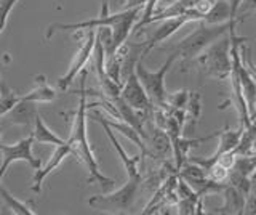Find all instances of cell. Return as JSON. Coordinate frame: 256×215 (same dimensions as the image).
Here are the masks:
<instances>
[{
    "label": "cell",
    "mask_w": 256,
    "mask_h": 215,
    "mask_svg": "<svg viewBox=\"0 0 256 215\" xmlns=\"http://www.w3.org/2000/svg\"><path fill=\"white\" fill-rule=\"evenodd\" d=\"M85 77L86 73L82 71V79H80V100H78V108L74 113V119H72V127L70 133L66 143L70 146L72 154H74L78 162H82L84 167L88 172V183H100L102 189L112 186L116 183L114 178L106 177L100 170V164L96 161V156L93 153V148L88 141L86 135V111H88V103H86V90H85Z\"/></svg>",
    "instance_id": "obj_1"
},
{
    "label": "cell",
    "mask_w": 256,
    "mask_h": 215,
    "mask_svg": "<svg viewBox=\"0 0 256 215\" xmlns=\"http://www.w3.org/2000/svg\"><path fill=\"white\" fill-rule=\"evenodd\" d=\"M245 17H248V15H245ZM245 17L234 18L228 23H222V25H206V23L202 21L197 29H194L186 37H182L176 45L166 47L165 50L176 55V58H181L182 66H186V63L189 65L192 60H196L208 45H212L216 41V39H220L224 34L236 33L237 25L242 23Z\"/></svg>",
    "instance_id": "obj_2"
},
{
    "label": "cell",
    "mask_w": 256,
    "mask_h": 215,
    "mask_svg": "<svg viewBox=\"0 0 256 215\" xmlns=\"http://www.w3.org/2000/svg\"><path fill=\"white\" fill-rule=\"evenodd\" d=\"M198 66L205 71L206 76L226 81L232 71V37L224 34L208 45L206 49L196 58Z\"/></svg>",
    "instance_id": "obj_3"
},
{
    "label": "cell",
    "mask_w": 256,
    "mask_h": 215,
    "mask_svg": "<svg viewBox=\"0 0 256 215\" xmlns=\"http://www.w3.org/2000/svg\"><path fill=\"white\" fill-rule=\"evenodd\" d=\"M141 181H142V177L128 178L124 186L112 191V193L101 194V196H92L88 199V205L94 210L108 212V213L130 212V209L136 202V199H138Z\"/></svg>",
    "instance_id": "obj_4"
},
{
    "label": "cell",
    "mask_w": 256,
    "mask_h": 215,
    "mask_svg": "<svg viewBox=\"0 0 256 215\" xmlns=\"http://www.w3.org/2000/svg\"><path fill=\"white\" fill-rule=\"evenodd\" d=\"M176 60V55L170 53L165 63L160 66L157 71H149L146 66L142 65V60H140L134 66V73L141 81L144 90H146L148 97L150 98L152 105L158 108L166 106V87H165V77L168 74V71L173 66V63Z\"/></svg>",
    "instance_id": "obj_5"
},
{
    "label": "cell",
    "mask_w": 256,
    "mask_h": 215,
    "mask_svg": "<svg viewBox=\"0 0 256 215\" xmlns=\"http://www.w3.org/2000/svg\"><path fill=\"white\" fill-rule=\"evenodd\" d=\"M34 137L32 133L29 137L20 140L14 145H5V143H0V154H2V164H0V185H2V180L5 177L6 170L10 169V165L14 162H28L32 169H38L42 165V161L38 157L34 156Z\"/></svg>",
    "instance_id": "obj_6"
},
{
    "label": "cell",
    "mask_w": 256,
    "mask_h": 215,
    "mask_svg": "<svg viewBox=\"0 0 256 215\" xmlns=\"http://www.w3.org/2000/svg\"><path fill=\"white\" fill-rule=\"evenodd\" d=\"M94 44H96V29H88L84 44L80 45V49L74 55V60L70 61V66L68 68L66 74L61 76L58 79V87L60 90H68V87L76 81L77 76L85 71L86 63L92 60L93 57V50H94Z\"/></svg>",
    "instance_id": "obj_7"
},
{
    "label": "cell",
    "mask_w": 256,
    "mask_h": 215,
    "mask_svg": "<svg viewBox=\"0 0 256 215\" xmlns=\"http://www.w3.org/2000/svg\"><path fill=\"white\" fill-rule=\"evenodd\" d=\"M144 143H146V156L154 159H166L172 154L173 146L168 133L157 127L149 117L144 121Z\"/></svg>",
    "instance_id": "obj_8"
},
{
    "label": "cell",
    "mask_w": 256,
    "mask_h": 215,
    "mask_svg": "<svg viewBox=\"0 0 256 215\" xmlns=\"http://www.w3.org/2000/svg\"><path fill=\"white\" fill-rule=\"evenodd\" d=\"M120 97H122L128 105L136 111H142V113H150L154 105H152L150 98L148 97L146 90L141 84V81L136 76V73L128 74L122 82V90H120Z\"/></svg>",
    "instance_id": "obj_9"
},
{
    "label": "cell",
    "mask_w": 256,
    "mask_h": 215,
    "mask_svg": "<svg viewBox=\"0 0 256 215\" xmlns=\"http://www.w3.org/2000/svg\"><path fill=\"white\" fill-rule=\"evenodd\" d=\"M190 21H196V18L192 17V15H182V17L162 20L160 25L157 26V29H154V33L148 37V41H144V53L148 55L152 49H156L157 45L168 41L176 31H180L184 25H188Z\"/></svg>",
    "instance_id": "obj_10"
},
{
    "label": "cell",
    "mask_w": 256,
    "mask_h": 215,
    "mask_svg": "<svg viewBox=\"0 0 256 215\" xmlns=\"http://www.w3.org/2000/svg\"><path fill=\"white\" fill-rule=\"evenodd\" d=\"M69 154H72V151H70V146L68 145V143H64V145H60V146H54V153L50 156L48 162L44 167L40 165L38 169H36L34 177H32L30 189L34 191V193H42V185H44L45 178L58 169V167L62 164L64 159H66Z\"/></svg>",
    "instance_id": "obj_11"
},
{
    "label": "cell",
    "mask_w": 256,
    "mask_h": 215,
    "mask_svg": "<svg viewBox=\"0 0 256 215\" xmlns=\"http://www.w3.org/2000/svg\"><path fill=\"white\" fill-rule=\"evenodd\" d=\"M96 122H100L102 125V129H104V132H106L109 141L112 143V146H114L116 153L118 154L120 159H122L124 167H125V170H126V177L128 178H138V177H141V172H140V167H138V164L141 161V154L140 156H128V153L122 148L120 141L117 140L114 130H112L104 121H96Z\"/></svg>",
    "instance_id": "obj_12"
},
{
    "label": "cell",
    "mask_w": 256,
    "mask_h": 215,
    "mask_svg": "<svg viewBox=\"0 0 256 215\" xmlns=\"http://www.w3.org/2000/svg\"><path fill=\"white\" fill-rule=\"evenodd\" d=\"M224 204L221 207H216L213 210L214 213H228V215H237L245 212L246 204V194H244L238 188H236L230 183H226V186L222 189Z\"/></svg>",
    "instance_id": "obj_13"
},
{
    "label": "cell",
    "mask_w": 256,
    "mask_h": 215,
    "mask_svg": "<svg viewBox=\"0 0 256 215\" xmlns=\"http://www.w3.org/2000/svg\"><path fill=\"white\" fill-rule=\"evenodd\" d=\"M36 105L37 103L34 101H26L20 98V101L6 114V121L13 125H22V127L32 125L38 114V109Z\"/></svg>",
    "instance_id": "obj_14"
},
{
    "label": "cell",
    "mask_w": 256,
    "mask_h": 215,
    "mask_svg": "<svg viewBox=\"0 0 256 215\" xmlns=\"http://www.w3.org/2000/svg\"><path fill=\"white\" fill-rule=\"evenodd\" d=\"M92 117L94 119V121H104L106 122L112 130H117L118 133H122L124 137H126L130 141H133L136 146L140 148L141 151V157L146 156V143H144V138L141 137V133L134 129V127H132L130 124H126L124 121H120L118 119V122L117 121H112V119L106 117V116H102L101 113H93Z\"/></svg>",
    "instance_id": "obj_15"
},
{
    "label": "cell",
    "mask_w": 256,
    "mask_h": 215,
    "mask_svg": "<svg viewBox=\"0 0 256 215\" xmlns=\"http://www.w3.org/2000/svg\"><path fill=\"white\" fill-rule=\"evenodd\" d=\"M32 137L34 141L42 143V145H53V146H60L64 145L66 140H62L58 133H54L50 127H48L44 121V117L37 114L36 121H34V132H32Z\"/></svg>",
    "instance_id": "obj_16"
},
{
    "label": "cell",
    "mask_w": 256,
    "mask_h": 215,
    "mask_svg": "<svg viewBox=\"0 0 256 215\" xmlns=\"http://www.w3.org/2000/svg\"><path fill=\"white\" fill-rule=\"evenodd\" d=\"M230 20H234V17H232L228 0H214L213 7L206 12L202 21L206 25H222V23H228Z\"/></svg>",
    "instance_id": "obj_17"
},
{
    "label": "cell",
    "mask_w": 256,
    "mask_h": 215,
    "mask_svg": "<svg viewBox=\"0 0 256 215\" xmlns=\"http://www.w3.org/2000/svg\"><path fill=\"white\" fill-rule=\"evenodd\" d=\"M21 100L34 103H52L56 100V90L45 81V77H42V81H38L30 92L21 95Z\"/></svg>",
    "instance_id": "obj_18"
},
{
    "label": "cell",
    "mask_w": 256,
    "mask_h": 215,
    "mask_svg": "<svg viewBox=\"0 0 256 215\" xmlns=\"http://www.w3.org/2000/svg\"><path fill=\"white\" fill-rule=\"evenodd\" d=\"M0 199L4 201L5 209H10L16 215H36L37 213L30 204L20 201L18 197H14L10 191L2 185H0Z\"/></svg>",
    "instance_id": "obj_19"
},
{
    "label": "cell",
    "mask_w": 256,
    "mask_h": 215,
    "mask_svg": "<svg viewBox=\"0 0 256 215\" xmlns=\"http://www.w3.org/2000/svg\"><path fill=\"white\" fill-rule=\"evenodd\" d=\"M242 130H244V127L238 125L237 130H230L229 127H226L224 130L218 132V138H220L218 149L214 151V154L212 157L214 159V157H218L222 153H228V151H234L236 146H237V143H238V140H240V135H242Z\"/></svg>",
    "instance_id": "obj_20"
},
{
    "label": "cell",
    "mask_w": 256,
    "mask_h": 215,
    "mask_svg": "<svg viewBox=\"0 0 256 215\" xmlns=\"http://www.w3.org/2000/svg\"><path fill=\"white\" fill-rule=\"evenodd\" d=\"M200 114H202V95L198 92H189V100L186 105V122L190 121V124H188V127L194 129Z\"/></svg>",
    "instance_id": "obj_21"
},
{
    "label": "cell",
    "mask_w": 256,
    "mask_h": 215,
    "mask_svg": "<svg viewBox=\"0 0 256 215\" xmlns=\"http://www.w3.org/2000/svg\"><path fill=\"white\" fill-rule=\"evenodd\" d=\"M21 95H16L8 84L0 79V116H6L10 113V109L20 101Z\"/></svg>",
    "instance_id": "obj_22"
},
{
    "label": "cell",
    "mask_w": 256,
    "mask_h": 215,
    "mask_svg": "<svg viewBox=\"0 0 256 215\" xmlns=\"http://www.w3.org/2000/svg\"><path fill=\"white\" fill-rule=\"evenodd\" d=\"M206 177L213 180V181H218V183H226L229 180V169H226L224 165H221L218 161H213L210 165H206Z\"/></svg>",
    "instance_id": "obj_23"
},
{
    "label": "cell",
    "mask_w": 256,
    "mask_h": 215,
    "mask_svg": "<svg viewBox=\"0 0 256 215\" xmlns=\"http://www.w3.org/2000/svg\"><path fill=\"white\" fill-rule=\"evenodd\" d=\"M188 100H189L188 90H178L174 93H168L165 109H186Z\"/></svg>",
    "instance_id": "obj_24"
},
{
    "label": "cell",
    "mask_w": 256,
    "mask_h": 215,
    "mask_svg": "<svg viewBox=\"0 0 256 215\" xmlns=\"http://www.w3.org/2000/svg\"><path fill=\"white\" fill-rule=\"evenodd\" d=\"M158 2H160V0H148L146 5L142 7L141 17H140L138 23L134 25L133 31H140V29H142L144 26H148V25H149L150 18L154 17V13L157 12V5H158Z\"/></svg>",
    "instance_id": "obj_25"
},
{
    "label": "cell",
    "mask_w": 256,
    "mask_h": 215,
    "mask_svg": "<svg viewBox=\"0 0 256 215\" xmlns=\"http://www.w3.org/2000/svg\"><path fill=\"white\" fill-rule=\"evenodd\" d=\"M20 0H0V34L4 33L8 23V17L13 10V7L18 4Z\"/></svg>",
    "instance_id": "obj_26"
},
{
    "label": "cell",
    "mask_w": 256,
    "mask_h": 215,
    "mask_svg": "<svg viewBox=\"0 0 256 215\" xmlns=\"http://www.w3.org/2000/svg\"><path fill=\"white\" fill-rule=\"evenodd\" d=\"M236 159H237V154H236V151H228V153H222L220 154L218 157H214V161H218L221 165H224L226 169H232L236 164Z\"/></svg>",
    "instance_id": "obj_27"
},
{
    "label": "cell",
    "mask_w": 256,
    "mask_h": 215,
    "mask_svg": "<svg viewBox=\"0 0 256 215\" xmlns=\"http://www.w3.org/2000/svg\"><path fill=\"white\" fill-rule=\"evenodd\" d=\"M244 213L256 215V193H250V194H248L246 204H245V212Z\"/></svg>",
    "instance_id": "obj_28"
},
{
    "label": "cell",
    "mask_w": 256,
    "mask_h": 215,
    "mask_svg": "<svg viewBox=\"0 0 256 215\" xmlns=\"http://www.w3.org/2000/svg\"><path fill=\"white\" fill-rule=\"evenodd\" d=\"M148 0H125L122 5V10H132V9H142Z\"/></svg>",
    "instance_id": "obj_29"
},
{
    "label": "cell",
    "mask_w": 256,
    "mask_h": 215,
    "mask_svg": "<svg viewBox=\"0 0 256 215\" xmlns=\"http://www.w3.org/2000/svg\"><path fill=\"white\" fill-rule=\"evenodd\" d=\"M240 49H242V52H244V55H245V60H246V65H248V68H250L253 73L256 74V63H252V60H250V50H248V47H245V45H240Z\"/></svg>",
    "instance_id": "obj_30"
},
{
    "label": "cell",
    "mask_w": 256,
    "mask_h": 215,
    "mask_svg": "<svg viewBox=\"0 0 256 215\" xmlns=\"http://www.w3.org/2000/svg\"><path fill=\"white\" fill-rule=\"evenodd\" d=\"M229 5H230V12H232V17L237 18V12H238V7L244 4V0H228Z\"/></svg>",
    "instance_id": "obj_31"
},
{
    "label": "cell",
    "mask_w": 256,
    "mask_h": 215,
    "mask_svg": "<svg viewBox=\"0 0 256 215\" xmlns=\"http://www.w3.org/2000/svg\"><path fill=\"white\" fill-rule=\"evenodd\" d=\"M252 132H253V138H254V151H256V125L252 124ZM253 151V153H254Z\"/></svg>",
    "instance_id": "obj_32"
},
{
    "label": "cell",
    "mask_w": 256,
    "mask_h": 215,
    "mask_svg": "<svg viewBox=\"0 0 256 215\" xmlns=\"http://www.w3.org/2000/svg\"><path fill=\"white\" fill-rule=\"evenodd\" d=\"M254 74V73H253ZM254 79H256V74H254ZM256 117V105H254V109H253V113L250 114V121H253V119Z\"/></svg>",
    "instance_id": "obj_33"
},
{
    "label": "cell",
    "mask_w": 256,
    "mask_h": 215,
    "mask_svg": "<svg viewBox=\"0 0 256 215\" xmlns=\"http://www.w3.org/2000/svg\"><path fill=\"white\" fill-rule=\"evenodd\" d=\"M252 124H253V125H256V117H254L253 121H252Z\"/></svg>",
    "instance_id": "obj_34"
},
{
    "label": "cell",
    "mask_w": 256,
    "mask_h": 215,
    "mask_svg": "<svg viewBox=\"0 0 256 215\" xmlns=\"http://www.w3.org/2000/svg\"><path fill=\"white\" fill-rule=\"evenodd\" d=\"M0 138H2V127H0Z\"/></svg>",
    "instance_id": "obj_35"
}]
</instances>
